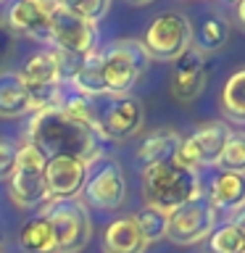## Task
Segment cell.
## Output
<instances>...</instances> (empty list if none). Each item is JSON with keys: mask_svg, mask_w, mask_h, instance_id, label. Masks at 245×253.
Returning <instances> with one entry per match:
<instances>
[{"mask_svg": "<svg viewBox=\"0 0 245 253\" xmlns=\"http://www.w3.org/2000/svg\"><path fill=\"white\" fill-rule=\"evenodd\" d=\"M55 0H13L8 5V13L3 16L5 24L13 29V35L19 37H29L37 40V42H50V35H47V21H50V13L55 11Z\"/></svg>", "mask_w": 245, "mask_h": 253, "instance_id": "12", "label": "cell"}, {"mask_svg": "<svg viewBox=\"0 0 245 253\" xmlns=\"http://www.w3.org/2000/svg\"><path fill=\"white\" fill-rule=\"evenodd\" d=\"M19 77H21V82L27 90H42V87L63 84L58 50H55V47H45V50L35 53L27 63H24Z\"/></svg>", "mask_w": 245, "mask_h": 253, "instance_id": "15", "label": "cell"}, {"mask_svg": "<svg viewBox=\"0 0 245 253\" xmlns=\"http://www.w3.org/2000/svg\"><path fill=\"white\" fill-rule=\"evenodd\" d=\"M148 240L142 237L137 219L122 216L111 221L103 232V253H145Z\"/></svg>", "mask_w": 245, "mask_h": 253, "instance_id": "16", "label": "cell"}, {"mask_svg": "<svg viewBox=\"0 0 245 253\" xmlns=\"http://www.w3.org/2000/svg\"><path fill=\"white\" fill-rule=\"evenodd\" d=\"M47 35H50V47L61 53H71V55H90L98 42V29L95 24L71 16L61 8H55L47 21Z\"/></svg>", "mask_w": 245, "mask_h": 253, "instance_id": "8", "label": "cell"}, {"mask_svg": "<svg viewBox=\"0 0 245 253\" xmlns=\"http://www.w3.org/2000/svg\"><path fill=\"white\" fill-rule=\"evenodd\" d=\"M216 169L229 174H245V132H229Z\"/></svg>", "mask_w": 245, "mask_h": 253, "instance_id": "25", "label": "cell"}, {"mask_svg": "<svg viewBox=\"0 0 245 253\" xmlns=\"http://www.w3.org/2000/svg\"><path fill=\"white\" fill-rule=\"evenodd\" d=\"M148 53L142 50L137 40H114L100 50V74H103V87L106 95L122 98L137 84V79L148 69Z\"/></svg>", "mask_w": 245, "mask_h": 253, "instance_id": "3", "label": "cell"}, {"mask_svg": "<svg viewBox=\"0 0 245 253\" xmlns=\"http://www.w3.org/2000/svg\"><path fill=\"white\" fill-rule=\"evenodd\" d=\"M77 87V92L82 98H98V95H106V87H103V74H100V53L92 50L90 55H84L82 63H79L77 74L71 77V82Z\"/></svg>", "mask_w": 245, "mask_h": 253, "instance_id": "21", "label": "cell"}, {"mask_svg": "<svg viewBox=\"0 0 245 253\" xmlns=\"http://www.w3.org/2000/svg\"><path fill=\"white\" fill-rule=\"evenodd\" d=\"M216 227V211L203 201H193L166 216V237L174 245H195Z\"/></svg>", "mask_w": 245, "mask_h": 253, "instance_id": "9", "label": "cell"}, {"mask_svg": "<svg viewBox=\"0 0 245 253\" xmlns=\"http://www.w3.org/2000/svg\"><path fill=\"white\" fill-rule=\"evenodd\" d=\"M8 193L19 209H42L50 201L45 187V156L24 142L16 153V169L8 179Z\"/></svg>", "mask_w": 245, "mask_h": 253, "instance_id": "6", "label": "cell"}, {"mask_svg": "<svg viewBox=\"0 0 245 253\" xmlns=\"http://www.w3.org/2000/svg\"><path fill=\"white\" fill-rule=\"evenodd\" d=\"M208 206L221 213H237L245 206V174L221 171L211 185Z\"/></svg>", "mask_w": 245, "mask_h": 253, "instance_id": "18", "label": "cell"}, {"mask_svg": "<svg viewBox=\"0 0 245 253\" xmlns=\"http://www.w3.org/2000/svg\"><path fill=\"white\" fill-rule=\"evenodd\" d=\"M179 145H182V134L177 129H156L140 142L137 164L142 169L158 166V164H169V161H174V156L179 153Z\"/></svg>", "mask_w": 245, "mask_h": 253, "instance_id": "17", "label": "cell"}, {"mask_svg": "<svg viewBox=\"0 0 245 253\" xmlns=\"http://www.w3.org/2000/svg\"><path fill=\"white\" fill-rule=\"evenodd\" d=\"M0 248H3V235H0Z\"/></svg>", "mask_w": 245, "mask_h": 253, "instance_id": "33", "label": "cell"}, {"mask_svg": "<svg viewBox=\"0 0 245 253\" xmlns=\"http://www.w3.org/2000/svg\"><path fill=\"white\" fill-rule=\"evenodd\" d=\"M140 45L150 61L171 63L193 45V24H190L185 13L166 11L148 24L145 37H142Z\"/></svg>", "mask_w": 245, "mask_h": 253, "instance_id": "5", "label": "cell"}, {"mask_svg": "<svg viewBox=\"0 0 245 253\" xmlns=\"http://www.w3.org/2000/svg\"><path fill=\"white\" fill-rule=\"evenodd\" d=\"M171 98L179 106H190L201 98V92L205 90L208 82V63L205 55L198 50L195 45H190L177 61H171Z\"/></svg>", "mask_w": 245, "mask_h": 253, "instance_id": "10", "label": "cell"}, {"mask_svg": "<svg viewBox=\"0 0 245 253\" xmlns=\"http://www.w3.org/2000/svg\"><path fill=\"white\" fill-rule=\"evenodd\" d=\"M27 142L35 145L47 158H77L87 166H92L103 156V132L98 126H90L79 119L69 116L61 108H45L32 116L27 126Z\"/></svg>", "mask_w": 245, "mask_h": 253, "instance_id": "1", "label": "cell"}, {"mask_svg": "<svg viewBox=\"0 0 245 253\" xmlns=\"http://www.w3.org/2000/svg\"><path fill=\"white\" fill-rule=\"evenodd\" d=\"M90 166L77 161V158H47L45 161V187L50 201H66V198H79Z\"/></svg>", "mask_w": 245, "mask_h": 253, "instance_id": "14", "label": "cell"}, {"mask_svg": "<svg viewBox=\"0 0 245 253\" xmlns=\"http://www.w3.org/2000/svg\"><path fill=\"white\" fill-rule=\"evenodd\" d=\"M142 198H145V209L169 216L182 206L201 201V177L198 171L185 169L174 161L148 166L142 169Z\"/></svg>", "mask_w": 245, "mask_h": 253, "instance_id": "2", "label": "cell"}, {"mask_svg": "<svg viewBox=\"0 0 245 253\" xmlns=\"http://www.w3.org/2000/svg\"><path fill=\"white\" fill-rule=\"evenodd\" d=\"M84 206L95 211H116L126 198V179L116 161H106L92 177H87L84 187Z\"/></svg>", "mask_w": 245, "mask_h": 253, "instance_id": "11", "label": "cell"}, {"mask_svg": "<svg viewBox=\"0 0 245 253\" xmlns=\"http://www.w3.org/2000/svg\"><path fill=\"white\" fill-rule=\"evenodd\" d=\"M0 3H5V0H0Z\"/></svg>", "mask_w": 245, "mask_h": 253, "instance_id": "34", "label": "cell"}, {"mask_svg": "<svg viewBox=\"0 0 245 253\" xmlns=\"http://www.w3.org/2000/svg\"><path fill=\"white\" fill-rule=\"evenodd\" d=\"M235 3H237V0H235Z\"/></svg>", "mask_w": 245, "mask_h": 253, "instance_id": "35", "label": "cell"}, {"mask_svg": "<svg viewBox=\"0 0 245 253\" xmlns=\"http://www.w3.org/2000/svg\"><path fill=\"white\" fill-rule=\"evenodd\" d=\"M55 235V253H82L92 240V219L90 209L79 198L66 201H47L42 206Z\"/></svg>", "mask_w": 245, "mask_h": 253, "instance_id": "4", "label": "cell"}, {"mask_svg": "<svg viewBox=\"0 0 245 253\" xmlns=\"http://www.w3.org/2000/svg\"><path fill=\"white\" fill-rule=\"evenodd\" d=\"M134 219H137V227H140L142 237L148 240V245L158 243L161 237H166V216L163 213H158L153 209H142Z\"/></svg>", "mask_w": 245, "mask_h": 253, "instance_id": "27", "label": "cell"}, {"mask_svg": "<svg viewBox=\"0 0 245 253\" xmlns=\"http://www.w3.org/2000/svg\"><path fill=\"white\" fill-rule=\"evenodd\" d=\"M229 126L224 122H208L203 124L198 132H193L187 140H182L179 153L174 156V164L185 166V169H211L216 166L221 150H224V142L229 137Z\"/></svg>", "mask_w": 245, "mask_h": 253, "instance_id": "7", "label": "cell"}, {"mask_svg": "<svg viewBox=\"0 0 245 253\" xmlns=\"http://www.w3.org/2000/svg\"><path fill=\"white\" fill-rule=\"evenodd\" d=\"M98 122L106 140H119V142L132 140L145 124V106L134 95H122L103 111Z\"/></svg>", "mask_w": 245, "mask_h": 253, "instance_id": "13", "label": "cell"}, {"mask_svg": "<svg viewBox=\"0 0 245 253\" xmlns=\"http://www.w3.org/2000/svg\"><path fill=\"white\" fill-rule=\"evenodd\" d=\"M221 108L229 122L245 126V69L235 71L221 90Z\"/></svg>", "mask_w": 245, "mask_h": 253, "instance_id": "22", "label": "cell"}, {"mask_svg": "<svg viewBox=\"0 0 245 253\" xmlns=\"http://www.w3.org/2000/svg\"><path fill=\"white\" fill-rule=\"evenodd\" d=\"M237 24L245 29V0H237Z\"/></svg>", "mask_w": 245, "mask_h": 253, "instance_id": "31", "label": "cell"}, {"mask_svg": "<svg viewBox=\"0 0 245 253\" xmlns=\"http://www.w3.org/2000/svg\"><path fill=\"white\" fill-rule=\"evenodd\" d=\"M55 5L61 11L79 16V19H84L90 24H98L111 11V0H55Z\"/></svg>", "mask_w": 245, "mask_h": 253, "instance_id": "26", "label": "cell"}, {"mask_svg": "<svg viewBox=\"0 0 245 253\" xmlns=\"http://www.w3.org/2000/svg\"><path fill=\"white\" fill-rule=\"evenodd\" d=\"M16 45H19V37L0 16V71H5V63H11V58L16 55Z\"/></svg>", "mask_w": 245, "mask_h": 253, "instance_id": "28", "label": "cell"}, {"mask_svg": "<svg viewBox=\"0 0 245 253\" xmlns=\"http://www.w3.org/2000/svg\"><path fill=\"white\" fill-rule=\"evenodd\" d=\"M243 253H245V251H243Z\"/></svg>", "mask_w": 245, "mask_h": 253, "instance_id": "36", "label": "cell"}, {"mask_svg": "<svg viewBox=\"0 0 245 253\" xmlns=\"http://www.w3.org/2000/svg\"><path fill=\"white\" fill-rule=\"evenodd\" d=\"M16 153H19V148L11 140L0 137V182L11 179V174L16 169Z\"/></svg>", "mask_w": 245, "mask_h": 253, "instance_id": "29", "label": "cell"}, {"mask_svg": "<svg viewBox=\"0 0 245 253\" xmlns=\"http://www.w3.org/2000/svg\"><path fill=\"white\" fill-rule=\"evenodd\" d=\"M35 114L29 92L16 71H0V119H21Z\"/></svg>", "mask_w": 245, "mask_h": 253, "instance_id": "19", "label": "cell"}, {"mask_svg": "<svg viewBox=\"0 0 245 253\" xmlns=\"http://www.w3.org/2000/svg\"><path fill=\"white\" fill-rule=\"evenodd\" d=\"M126 3H132V5H148V3H153V0H126Z\"/></svg>", "mask_w": 245, "mask_h": 253, "instance_id": "32", "label": "cell"}, {"mask_svg": "<svg viewBox=\"0 0 245 253\" xmlns=\"http://www.w3.org/2000/svg\"><path fill=\"white\" fill-rule=\"evenodd\" d=\"M227 42H229V24H227L224 19H219V16H213V19L203 21L201 29H198V35H193V45H195L203 55L221 50Z\"/></svg>", "mask_w": 245, "mask_h": 253, "instance_id": "23", "label": "cell"}, {"mask_svg": "<svg viewBox=\"0 0 245 253\" xmlns=\"http://www.w3.org/2000/svg\"><path fill=\"white\" fill-rule=\"evenodd\" d=\"M232 224H235V227L245 235V206H243V209L237 211V213H232Z\"/></svg>", "mask_w": 245, "mask_h": 253, "instance_id": "30", "label": "cell"}, {"mask_svg": "<svg viewBox=\"0 0 245 253\" xmlns=\"http://www.w3.org/2000/svg\"><path fill=\"white\" fill-rule=\"evenodd\" d=\"M19 243L27 253H55V235L45 213H37L21 227Z\"/></svg>", "mask_w": 245, "mask_h": 253, "instance_id": "20", "label": "cell"}, {"mask_svg": "<svg viewBox=\"0 0 245 253\" xmlns=\"http://www.w3.org/2000/svg\"><path fill=\"white\" fill-rule=\"evenodd\" d=\"M205 253H243L245 251V235L232 221L221 227H213V232L205 237Z\"/></svg>", "mask_w": 245, "mask_h": 253, "instance_id": "24", "label": "cell"}]
</instances>
